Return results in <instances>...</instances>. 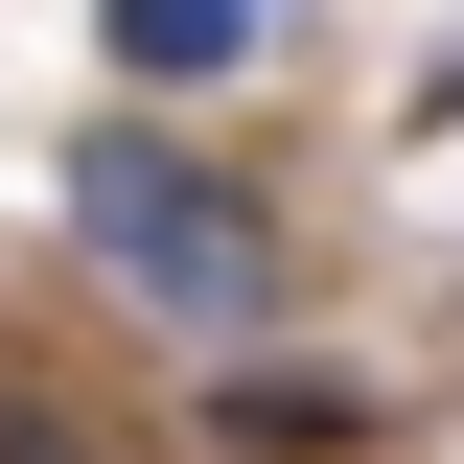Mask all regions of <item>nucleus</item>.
Segmentation results:
<instances>
[{
	"mask_svg": "<svg viewBox=\"0 0 464 464\" xmlns=\"http://www.w3.org/2000/svg\"><path fill=\"white\" fill-rule=\"evenodd\" d=\"M70 232H93V279L116 302H163V325H279V209L256 186H209L186 140H140V116H93L70 140Z\"/></svg>",
	"mask_w": 464,
	"mask_h": 464,
	"instance_id": "nucleus-1",
	"label": "nucleus"
},
{
	"mask_svg": "<svg viewBox=\"0 0 464 464\" xmlns=\"http://www.w3.org/2000/svg\"><path fill=\"white\" fill-rule=\"evenodd\" d=\"M93 70L116 93H209V70H256V0H93Z\"/></svg>",
	"mask_w": 464,
	"mask_h": 464,
	"instance_id": "nucleus-2",
	"label": "nucleus"
},
{
	"mask_svg": "<svg viewBox=\"0 0 464 464\" xmlns=\"http://www.w3.org/2000/svg\"><path fill=\"white\" fill-rule=\"evenodd\" d=\"M232 441H348V372H279V348H256V372H232Z\"/></svg>",
	"mask_w": 464,
	"mask_h": 464,
	"instance_id": "nucleus-3",
	"label": "nucleus"
},
{
	"mask_svg": "<svg viewBox=\"0 0 464 464\" xmlns=\"http://www.w3.org/2000/svg\"><path fill=\"white\" fill-rule=\"evenodd\" d=\"M418 116H441V140H464V47H441V70H418Z\"/></svg>",
	"mask_w": 464,
	"mask_h": 464,
	"instance_id": "nucleus-4",
	"label": "nucleus"
}]
</instances>
